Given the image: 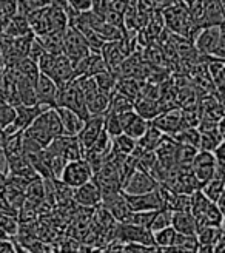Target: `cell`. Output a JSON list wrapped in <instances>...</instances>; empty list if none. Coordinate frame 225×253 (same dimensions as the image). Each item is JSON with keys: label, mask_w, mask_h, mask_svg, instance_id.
<instances>
[{"label": "cell", "mask_w": 225, "mask_h": 253, "mask_svg": "<svg viewBox=\"0 0 225 253\" xmlns=\"http://www.w3.org/2000/svg\"><path fill=\"white\" fill-rule=\"evenodd\" d=\"M25 136L31 137L34 142L39 144L42 148H46L51 144L53 139L64 134L59 113L56 108H48L34 119V122L23 131Z\"/></svg>", "instance_id": "cell-1"}, {"label": "cell", "mask_w": 225, "mask_h": 253, "mask_svg": "<svg viewBox=\"0 0 225 253\" xmlns=\"http://www.w3.org/2000/svg\"><path fill=\"white\" fill-rule=\"evenodd\" d=\"M56 107L68 108L74 113H77V115L82 116L83 119L90 118V113H88V108H86L83 93L80 90V86L77 85L76 79L71 81L70 84H67L64 86H59Z\"/></svg>", "instance_id": "cell-2"}, {"label": "cell", "mask_w": 225, "mask_h": 253, "mask_svg": "<svg viewBox=\"0 0 225 253\" xmlns=\"http://www.w3.org/2000/svg\"><path fill=\"white\" fill-rule=\"evenodd\" d=\"M90 53H91V48L88 42H86L85 36L77 28H74L73 25H70L64 33V54L71 59L74 65V63L86 57Z\"/></svg>", "instance_id": "cell-3"}, {"label": "cell", "mask_w": 225, "mask_h": 253, "mask_svg": "<svg viewBox=\"0 0 225 253\" xmlns=\"http://www.w3.org/2000/svg\"><path fill=\"white\" fill-rule=\"evenodd\" d=\"M93 176H94V173L90 167V164L82 158V159L67 162V166H65L64 171H62L59 181H62L70 188H77V187L83 185L85 182L91 181Z\"/></svg>", "instance_id": "cell-4"}, {"label": "cell", "mask_w": 225, "mask_h": 253, "mask_svg": "<svg viewBox=\"0 0 225 253\" xmlns=\"http://www.w3.org/2000/svg\"><path fill=\"white\" fill-rule=\"evenodd\" d=\"M114 238H117L119 241L128 244H142V246H153V232L150 229H144V227L134 225V224H127V222H116L114 229Z\"/></svg>", "instance_id": "cell-5"}, {"label": "cell", "mask_w": 225, "mask_h": 253, "mask_svg": "<svg viewBox=\"0 0 225 253\" xmlns=\"http://www.w3.org/2000/svg\"><path fill=\"white\" fill-rule=\"evenodd\" d=\"M46 148L49 151H53V153H56V155H60L68 162L83 158V148H82V145L79 142L77 136L62 134V136L53 139L51 144H49Z\"/></svg>", "instance_id": "cell-6"}, {"label": "cell", "mask_w": 225, "mask_h": 253, "mask_svg": "<svg viewBox=\"0 0 225 253\" xmlns=\"http://www.w3.org/2000/svg\"><path fill=\"white\" fill-rule=\"evenodd\" d=\"M216 155L215 151L197 150V153L191 162V171L202 185L215 176L216 171Z\"/></svg>", "instance_id": "cell-7"}, {"label": "cell", "mask_w": 225, "mask_h": 253, "mask_svg": "<svg viewBox=\"0 0 225 253\" xmlns=\"http://www.w3.org/2000/svg\"><path fill=\"white\" fill-rule=\"evenodd\" d=\"M159 187V182L153 178L151 174L137 169L131 176L130 179L123 184L122 192L125 195H141V193H148L153 192Z\"/></svg>", "instance_id": "cell-8"}, {"label": "cell", "mask_w": 225, "mask_h": 253, "mask_svg": "<svg viewBox=\"0 0 225 253\" xmlns=\"http://www.w3.org/2000/svg\"><path fill=\"white\" fill-rule=\"evenodd\" d=\"M222 27H204L197 31L193 39L196 51L202 56H211L222 36Z\"/></svg>", "instance_id": "cell-9"}, {"label": "cell", "mask_w": 225, "mask_h": 253, "mask_svg": "<svg viewBox=\"0 0 225 253\" xmlns=\"http://www.w3.org/2000/svg\"><path fill=\"white\" fill-rule=\"evenodd\" d=\"M48 78H51L59 86H64L67 84H70L71 81L76 79L74 76V65L68 56L65 54H57L54 57V62L51 68L46 73Z\"/></svg>", "instance_id": "cell-10"}, {"label": "cell", "mask_w": 225, "mask_h": 253, "mask_svg": "<svg viewBox=\"0 0 225 253\" xmlns=\"http://www.w3.org/2000/svg\"><path fill=\"white\" fill-rule=\"evenodd\" d=\"M73 201L82 207H99L102 204L101 188L91 179L77 188H73Z\"/></svg>", "instance_id": "cell-11"}, {"label": "cell", "mask_w": 225, "mask_h": 253, "mask_svg": "<svg viewBox=\"0 0 225 253\" xmlns=\"http://www.w3.org/2000/svg\"><path fill=\"white\" fill-rule=\"evenodd\" d=\"M125 195V193H123ZM131 211H153L162 209V199L159 193V187L153 192L141 195H125Z\"/></svg>", "instance_id": "cell-12"}, {"label": "cell", "mask_w": 225, "mask_h": 253, "mask_svg": "<svg viewBox=\"0 0 225 253\" xmlns=\"http://www.w3.org/2000/svg\"><path fill=\"white\" fill-rule=\"evenodd\" d=\"M119 118H120V125H122V133L128 134L134 141L142 137V134L145 133V130L150 125V121L142 118L136 110L125 111L122 115H119Z\"/></svg>", "instance_id": "cell-13"}, {"label": "cell", "mask_w": 225, "mask_h": 253, "mask_svg": "<svg viewBox=\"0 0 225 253\" xmlns=\"http://www.w3.org/2000/svg\"><path fill=\"white\" fill-rule=\"evenodd\" d=\"M154 126L164 133V134H174L179 130L185 128L184 125V118H182V111L178 108H168L164 113H160L157 118L151 121Z\"/></svg>", "instance_id": "cell-14"}, {"label": "cell", "mask_w": 225, "mask_h": 253, "mask_svg": "<svg viewBox=\"0 0 225 253\" xmlns=\"http://www.w3.org/2000/svg\"><path fill=\"white\" fill-rule=\"evenodd\" d=\"M57 93H59V85L51 78H48L46 74L40 73L39 79H37V82H36L37 102L43 104L49 108H56Z\"/></svg>", "instance_id": "cell-15"}, {"label": "cell", "mask_w": 225, "mask_h": 253, "mask_svg": "<svg viewBox=\"0 0 225 253\" xmlns=\"http://www.w3.org/2000/svg\"><path fill=\"white\" fill-rule=\"evenodd\" d=\"M102 131H104V116H90L88 119H85L82 130L77 134V139L83 151L88 150L96 142V139L101 136Z\"/></svg>", "instance_id": "cell-16"}, {"label": "cell", "mask_w": 225, "mask_h": 253, "mask_svg": "<svg viewBox=\"0 0 225 253\" xmlns=\"http://www.w3.org/2000/svg\"><path fill=\"white\" fill-rule=\"evenodd\" d=\"M30 27L34 36H43L51 33V20H49V6H42L27 14Z\"/></svg>", "instance_id": "cell-17"}, {"label": "cell", "mask_w": 225, "mask_h": 253, "mask_svg": "<svg viewBox=\"0 0 225 253\" xmlns=\"http://www.w3.org/2000/svg\"><path fill=\"white\" fill-rule=\"evenodd\" d=\"M134 110L139 113L142 118H145L147 121H153L154 118H157L160 115V113L168 110V107H165L162 102H159L157 99L141 96L137 100H134Z\"/></svg>", "instance_id": "cell-18"}, {"label": "cell", "mask_w": 225, "mask_h": 253, "mask_svg": "<svg viewBox=\"0 0 225 253\" xmlns=\"http://www.w3.org/2000/svg\"><path fill=\"white\" fill-rule=\"evenodd\" d=\"M59 118L62 122V126H64V134L68 136H77L79 131L82 130V126L85 124V119L82 116H79L77 113H74L68 108H62V107H56Z\"/></svg>", "instance_id": "cell-19"}, {"label": "cell", "mask_w": 225, "mask_h": 253, "mask_svg": "<svg viewBox=\"0 0 225 253\" xmlns=\"http://www.w3.org/2000/svg\"><path fill=\"white\" fill-rule=\"evenodd\" d=\"M171 227L178 233H184V235H196L197 233L196 219L190 211H173L171 213Z\"/></svg>", "instance_id": "cell-20"}, {"label": "cell", "mask_w": 225, "mask_h": 253, "mask_svg": "<svg viewBox=\"0 0 225 253\" xmlns=\"http://www.w3.org/2000/svg\"><path fill=\"white\" fill-rule=\"evenodd\" d=\"M0 34H5L8 37H14V39H16V37H25V36L33 34L31 27H30V22H28V17L25 16V14H20V12H17V14L8 22L5 30Z\"/></svg>", "instance_id": "cell-21"}, {"label": "cell", "mask_w": 225, "mask_h": 253, "mask_svg": "<svg viewBox=\"0 0 225 253\" xmlns=\"http://www.w3.org/2000/svg\"><path fill=\"white\" fill-rule=\"evenodd\" d=\"M46 53L51 54H64V33H46L43 36H36Z\"/></svg>", "instance_id": "cell-22"}, {"label": "cell", "mask_w": 225, "mask_h": 253, "mask_svg": "<svg viewBox=\"0 0 225 253\" xmlns=\"http://www.w3.org/2000/svg\"><path fill=\"white\" fill-rule=\"evenodd\" d=\"M137 147V141L128 134L120 133L114 137H111V151L120 156H130Z\"/></svg>", "instance_id": "cell-23"}, {"label": "cell", "mask_w": 225, "mask_h": 253, "mask_svg": "<svg viewBox=\"0 0 225 253\" xmlns=\"http://www.w3.org/2000/svg\"><path fill=\"white\" fill-rule=\"evenodd\" d=\"M142 85L144 84L139 82V79H136V78H123V79L117 81L116 91L123 96H127L134 102V100H137L142 94Z\"/></svg>", "instance_id": "cell-24"}, {"label": "cell", "mask_w": 225, "mask_h": 253, "mask_svg": "<svg viewBox=\"0 0 225 253\" xmlns=\"http://www.w3.org/2000/svg\"><path fill=\"white\" fill-rule=\"evenodd\" d=\"M162 137H164V133L153 124H150L145 133L142 134V137L137 139V145H139L142 150H156V147L162 141Z\"/></svg>", "instance_id": "cell-25"}, {"label": "cell", "mask_w": 225, "mask_h": 253, "mask_svg": "<svg viewBox=\"0 0 225 253\" xmlns=\"http://www.w3.org/2000/svg\"><path fill=\"white\" fill-rule=\"evenodd\" d=\"M14 68L20 76H23V78H27L28 81H31L33 84L37 82V79H39L40 76V70H39V65H37V62L33 60L31 57H23L22 60L17 62Z\"/></svg>", "instance_id": "cell-26"}, {"label": "cell", "mask_w": 225, "mask_h": 253, "mask_svg": "<svg viewBox=\"0 0 225 253\" xmlns=\"http://www.w3.org/2000/svg\"><path fill=\"white\" fill-rule=\"evenodd\" d=\"M134 110V102L127 96H123L120 93H112L110 97V105L107 113H112V115H122L125 111Z\"/></svg>", "instance_id": "cell-27"}, {"label": "cell", "mask_w": 225, "mask_h": 253, "mask_svg": "<svg viewBox=\"0 0 225 253\" xmlns=\"http://www.w3.org/2000/svg\"><path fill=\"white\" fill-rule=\"evenodd\" d=\"M94 79H96V84L99 86V90H101L102 93L111 96L112 93H116V88H117V76L114 73H111V71H104L101 74H97L94 76Z\"/></svg>", "instance_id": "cell-28"}, {"label": "cell", "mask_w": 225, "mask_h": 253, "mask_svg": "<svg viewBox=\"0 0 225 253\" xmlns=\"http://www.w3.org/2000/svg\"><path fill=\"white\" fill-rule=\"evenodd\" d=\"M19 12L17 0H0V33L5 30L8 22Z\"/></svg>", "instance_id": "cell-29"}, {"label": "cell", "mask_w": 225, "mask_h": 253, "mask_svg": "<svg viewBox=\"0 0 225 253\" xmlns=\"http://www.w3.org/2000/svg\"><path fill=\"white\" fill-rule=\"evenodd\" d=\"M197 241L199 244H216L222 238V227H215V225H207L199 229L197 233Z\"/></svg>", "instance_id": "cell-30"}, {"label": "cell", "mask_w": 225, "mask_h": 253, "mask_svg": "<svg viewBox=\"0 0 225 253\" xmlns=\"http://www.w3.org/2000/svg\"><path fill=\"white\" fill-rule=\"evenodd\" d=\"M176 230L173 229L171 225L165 227V229H160L153 232V239H154V246L157 247H168L174 244V238H176Z\"/></svg>", "instance_id": "cell-31"}, {"label": "cell", "mask_w": 225, "mask_h": 253, "mask_svg": "<svg viewBox=\"0 0 225 253\" xmlns=\"http://www.w3.org/2000/svg\"><path fill=\"white\" fill-rule=\"evenodd\" d=\"M104 130L107 134L114 137L122 133V125H120V118L119 115H112V113H105L104 115Z\"/></svg>", "instance_id": "cell-32"}, {"label": "cell", "mask_w": 225, "mask_h": 253, "mask_svg": "<svg viewBox=\"0 0 225 253\" xmlns=\"http://www.w3.org/2000/svg\"><path fill=\"white\" fill-rule=\"evenodd\" d=\"M171 210H167V209H160L156 211V216L151 222V227H150V230L151 232H156V230H160V229H165V227L171 225Z\"/></svg>", "instance_id": "cell-33"}, {"label": "cell", "mask_w": 225, "mask_h": 253, "mask_svg": "<svg viewBox=\"0 0 225 253\" xmlns=\"http://www.w3.org/2000/svg\"><path fill=\"white\" fill-rule=\"evenodd\" d=\"M173 246H179L188 252L196 253V249L199 246L197 236L196 235H184V233H176V238H174V244Z\"/></svg>", "instance_id": "cell-34"}, {"label": "cell", "mask_w": 225, "mask_h": 253, "mask_svg": "<svg viewBox=\"0 0 225 253\" xmlns=\"http://www.w3.org/2000/svg\"><path fill=\"white\" fill-rule=\"evenodd\" d=\"M68 3L71 8L77 12H85V11H91L93 8V0H68Z\"/></svg>", "instance_id": "cell-35"}, {"label": "cell", "mask_w": 225, "mask_h": 253, "mask_svg": "<svg viewBox=\"0 0 225 253\" xmlns=\"http://www.w3.org/2000/svg\"><path fill=\"white\" fill-rule=\"evenodd\" d=\"M0 253H17V246L9 238L0 239Z\"/></svg>", "instance_id": "cell-36"}, {"label": "cell", "mask_w": 225, "mask_h": 253, "mask_svg": "<svg viewBox=\"0 0 225 253\" xmlns=\"http://www.w3.org/2000/svg\"><path fill=\"white\" fill-rule=\"evenodd\" d=\"M160 249H162V253H193L179 246H168V247H160Z\"/></svg>", "instance_id": "cell-37"}, {"label": "cell", "mask_w": 225, "mask_h": 253, "mask_svg": "<svg viewBox=\"0 0 225 253\" xmlns=\"http://www.w3.org/2000/svg\"><path fill=\"white\" fill-rule=\"evenodd\" d=\"M0 171L8 174V162H6V156H5V151H3L2 145H0Z\"/></svg>", "instance_id": "cell-38"}, {"label": "cell", "mask_w": 225, "mask_h": 253, "mask_svg": "<svg viewBox=\"0 0 225 253\" xmlns=\"http://www.w3.org/2000/svg\"><path fill=\"white\" fill-rule=\"evenodd\" d=\"M196 253H215L213 244H199L196 249Z\"/></svg>", "instance_id": "cell-39"}, {"label": "cell", "mask_w": 225, "mask_h": 253, "mask_svg": "<svg viewBox=\"0 0 225 253\" xmlns=\"http://www.w3.org/2000/svg\"><path fill=\"white\" fill-rule=\"evenodd\" d=\"M168 2H170V0H156V3H157V6H159V8H162L164 5H167Z\"/></svg>", "instance_id": "cell-40"}, {"label": "cell", "mask_w": 225, "mask_h": 253, "mask_svg": "<svg viewBox=\"0 0 225 253\" xmlns=\"http://www.w3.org/2000/svg\"><path fill=\"white\" fill-rule=\"evenodd\" d=\"M3 70H5V65H3V62H2V59H0V76H2Z\"/></svg>", "instance_id": "cell-41"}, {"label": "cell", "mask_w": 225, "mask_h": 253, "mask_svg": "<svg viewBox=\"0 0 225 253\" xmlns=\"http://www.w3.org/2000/svg\"><path fill=\"white\" fill-rule=\"evenodd\" d=\"M0 136H2V128H0Z\"/></svg>", "instance_id": "cell-42"}]
</instances>
